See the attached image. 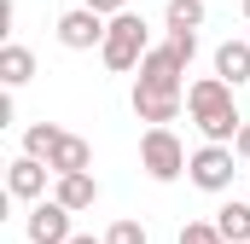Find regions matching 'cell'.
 Instances as JSON below:
<instances>
[{"instance_id": "obj_1", "label": "cell", "mask_w": 250, "mask_h": 244, "mask_svg": "<svg viewBox=\"0 0 250 244\" xmlns=\"http://www.w3.org/2000/svg\"><path fill=\"white\" fill-rule=\"evenodd\" d=\"M187 111H192V122H198V134H204V145H233L239 128H245L239 105H233V87H227L221 76H198V81H192L187 87Z\"/></svg>"}, {"instance_id": "obj_2", "label": "cell", "mask_w": 250, "mask_h": 244, "mask_svg": "<svg viewBox=\"0 0 250 244\" xmlns=\"http://www.w3.org/2000/svg\"><path fill=\"white\" fill-rule=\"evenodd\" d=\"M146 53H151L146 18H140V12H123V18H111V29H105V47H99L105 70L128 76V70H140V64H146Z\"/></svg>"}, {"instance_id": "obj_3", "label": "cell", "mask_w": 250, "mask_h": 244, "mask_svg": "<svg viewBox=\"0 0 250 244\" xmlns=\"http://www.w3.org/2000/svg\"><path fill=\"white\" fill-rule=\"evenodd\" d=\"M187 163H192V157H187V145L175 140V128H146V134H140V169H146L157 186L181 181Z\"/></svg>"}, {"instance_id": "obj_4", "label": "cell", "mask_w": 250, "mask_h": 244, "mask_svg": "<svg viewBox=\"0 0 250 244\" xmlns=\"http://www.w3.org/2000/svg\"><path fill=\"white\" fill-rule=\"evenodd\" d=\"M233 175H239V151L233 145H198L187 163V181L198 186V192H233Z\"/></svg>"}, {"instance_id": "obj_5", "label": "cell", "mask_w": 250, "mask_h": 244, "mask_svg": "<svg viewBox=\"0 0 250 244\" xmlns=\"http://www.w3.org/2000/svg\"><path fill=\"white\" fill-rule=\"evenodd\" d=\"M105 29H111V18H99V12H87V6H70L59 18V47L93 53V47H105Z\"/></svg>"}, {"instance_id": "obj_6", "label": "cell", "mask_w": 250, "mask_h": 244, "mask_svg": "<svg viewBox=\"0 0 250 244\" xmlns=\"http://www.w3.org/2000/svg\"><path fill=\"white\" fill-rule=\"evenodd\" d=\"M23 227H29V244H70V209H64L59 198H41L29 215H23Z\"/></svg>"}, {"instance_id": "obj_7", "label": "cell", "mask_w": 250, "mask_h": 244, "mask_svg": "<svg viewBox=\"0 0 250 244\" xmlns=\"http://www.w3.org/2000/svg\"><path fill=\"white\" fill-rule=\"evenodd\" d=\"M47 181H53V169H47L41 157H12V169H6V198L41 203V198H47Z\"/></svg>"}, {"instance_id": "obj_8", "label": "cell", "mask_w": 250, "mask_h": 244, "mask_svg": "<svg viewBox=\"0 0 250 244\" xmlns=\"http://www.w3.org/2000/svg\"><path fill=\"white\" fill-rule=\"evenodd\" d=\"M47 169H53V181H64V175H93V145L82 134H64L59 145H53V157H47Z\"/></svg>"}, {"instance_id": "obj_9", "label": "cell", "mask_w": 250, "mask_h": 244, "mask_svg": "<svg viewBox=\"0 0 250 244\" xmlns=\"http://www.w3.org/2000/svg\"><path fill=\"white\" fill-rule=\"evenodd\" d=\"M181 111H187V93H146V87H134V117H140V122L169 128Z\"/></svg>"}, {"instance_id": "obj_10", "label": "cell", "mask_w": 250, "mask_h": 244, "mask_svg": "<svg viewBox=\"0 0 250 244\" xmlns=\"http://www.w3.org/2000/svg\"><path fill=\"white\" fill-rule=\"evenodd\" d=\"M53 198H59L70 215H82V209L99 203V181L93 175H64V181H53Z\"/></svg>"}, {"instance_id": "obj_11", "label": "cell", "mask_w": 250, "mask_h": 244, "mask_svg": "<svg viewBox=\"0 0 250 244\" xmlns=\"http://www.w3.org/2000/svg\"><path fill=\"white\" fill-rule=\"evenodd\" d=\"M215 76L227 87H245L250 81V41H221L215 47Z\"/></svg>"}, {"instance_id": "obj_12", "label": "cell", "mask_w": 250, "mask_h": 244, "mask_svg": "<svg viewBox=\"0 0 250 244\" xmlns=\"http://www.w3.org/2000/svg\"><path fill=\"white\" fill-rule=\"evenodd\" d=\"M215 233H221L227 244H250V203L227 198V203L215 209Z\"/></svg>"}, {"instance_id": "obj_13", "label": "cell", "mask_w": 250, "mask_h": 244, "mask_svg": "<svg viewBox=\"0 0 250 244\" xmlns=\"http://www.w3.org/2000/svg\"><path fill=\"white\" fill-rule=\"evenodd\" d=\"M29 76H35V53L18 47V41H6V47H0V81H6V87H23Z\"/></svg>"}, {"instance_id": "obj_14", "label": "cell", "mask_w": 250, "mask_h": 244, "mask_svg": "<svg viewBox=\"0 0 250 244\" xmlns=\"http://www.w3.org/2000/svg\"><path fill=\"white\" fill-rule=\"evenodd\" d=\"M204 0H169V12H163V23H169V35H198L204 29Z\"/></svg>"}, {"instance_id": "obj_15", "label": "cell", "mask_w": 250, "mask_h": 244, "mask_svg": "<svg viewBox=\"0 0 250 244\" xmlns=\"http://www.w3.org/2000/svg\"><path fill=\"white\" fill-rule=\"evenodd\" d=\"M59 140H64L59 122H29V128H23V157H41V163H47Z\"/></svg>"}, {"instance_id": "obj_16", "label": "cell", "mask_w": 250, "mask_h": 244, "mask_svg": "<svg viewBox=\"0 0 250 244\" xmlns=\"http://www.w3.org/2000/svg\"><path fill=\"white\" fill-rule=\"evenodd\" d=\"M105 244H151V239H146V227H140V221H128V215H123V221H111Z\"/></svg>"}, {"instance_id": "obj_17", "label": "cell", "mask_w": 250, "mask_h": 244, "mask_svg": "<svg viewBox=\"0 0 250 244\" xmlns=\"http://www.w3.org/2000/svg\"><path fill=\"white\" fill-rule=\"evenodd\" d=\"M181 244H221V233H215V221H187Z\"/></svg>"}, {"instance_id": "obj_18", "label": "cell", "mask_w": 250, "mask_h": 244, "mask_svg": "<svg viewBox=\"0 0 250 244\" xmlns=\"http://www.w3.org/2000/svg\"><path fill=\"white\" fill-rule=\"evenodd\" d=\"M87 12H99V18H123L128 12V0H82Z\"/></svg>"}, {"instance_id": "obj_19", "label": "cell", "mask_w": 250, "mask_h": 244, "mask_svg": "<svg viewBox=\"0 0 250 244\" xmlns=\"http://www.w3.org/2000/svg\"><path fill=\"white\" fill-rule=\"evenodd\" d=\"M233 151H239V163H250V122L239 128V140H233Z\"/></svg>"}, {"instance_id": "obj_20", "label": "cell", "mask_w": 250, "mask_h": 244, "mask_svg": "<svg viewBox=\"0 0 250 244\" xmlns=\"http://www.w3.org/2000/svg\"><path fill=\"white\" fill-rule=\"evenodd\" d=\"M70 244H105V239H93V233H76V239H70Z\"/></svg>"}, {"instance_id": "obj_21", "label": "cell", "mask_w": 250, "mask_h": 244, "mask_svg": "<svg viewBox=\"0 0 250 244\" xmlns=\"http://www.w3.org/2000/svg\"><path fill=\"white\" fill-rule=\"evenodd\" d=\"M239 12H245V23H250V0H239Z\"/></svg>"}, {"instance_id": "obj_22", "label": "cell", "mask_w": 250, "mask_h": 244, "mask_svg": "<svg viewBox=\"0 0 250 244\" xmlns=\"http://www.w3.org/2000/svg\"><path fill=\"white\" fill-rule=\"evenodd\" d=\"M221 244H227V239H221Z\"/></svg>"}]
</instances>
